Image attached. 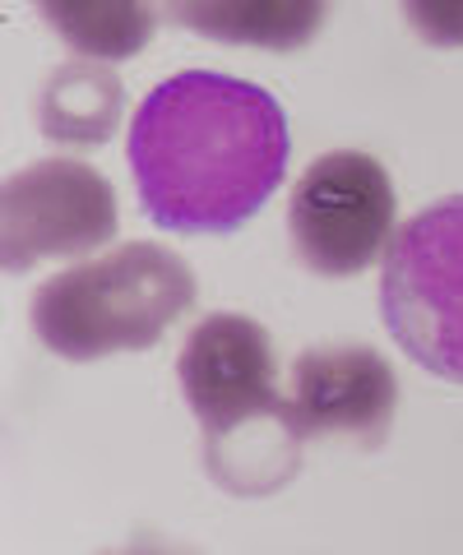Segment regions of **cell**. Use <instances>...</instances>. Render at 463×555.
I'll return each instance as SVG.
<instances>
[{
	"label": "cell",
	"instance_id": "1",
	"mask_svg": "<svg viewBox=\"0 0 463 555\" xmlns=\"http://www.w3.org/2000/svg\"><path fill=\"white\" fill-rule=\"evenodd\" d=\"M287 116L260 83L181 69L130 120V171L144 214L167 232H232L287 171Z\"/></svg>",
	"mask_w": 463,
	"mask_h": 555
},
{
	"label": "cell",
	"instance_id": "2",
	"mask_svg": "<svg viewBox=\"0 0 463 555\" xmlns=\"http://www.w3.org/2000/svg\"><path fill=\"white\" fill-rule=\"evenodd\" d=\"M181 393L204 426V463L218 486L265 495L297 473L301 436L279 393L273 343L246 315H209L181 347Z\"/></svg>",
	"mask_w": 463,
	"mask_h": 555
},
{
	"label": "cell",
	"instance_id": "3",
	"mask_svg": "<svg viewBox=\"0 0 463 555\" xmlns=\"http://www.w3.org/2000/svg\"><path fill=\"white\" fill-rule=\"evenodd\" d=\"M195 306L191 264L153 241L89 259L56 273L33 297V334L65 361L144 352Z\"/></svg>",
	"mask_w": 463,
	"mask_h": 555
},
{
	"label": "cell",
	"instance_id": "4",
	"mask_svg": "<svg viewBox=\"0 0 463 555\" xmlns=\"http://www.w3.org/2000/svg\"><path fill=\"white\" fill-rule=\"evenodd\" d=\"M381 315L426 375L463 385V195L422 208L394 232Z\"/></svg>",
	"mask_w": 463,
	"mask_h": 555
},
{
	"label": "cell",
	"instance_id": "5",
	"mask_svg": "<svg viewBox=\"0 0 463 555\" xmlns=\"http://www.w3.org/2000/svg\"><path fill=\"white\" fill-rule=\"evenodd\" d=\"M301 264L320 278L371 269L394 241V181L371 153H324L301 171L287 204Z\"/></svg>",
	"mask_w": 463,
	"mask_h": 555
},
{
	"label": "cell",
	"instance_id": "6",
	"mask_svg": "<svg viewBox=\"0 0 463 555\" xmlns=\"http://www.w3.org/2000/svg\"><path fill=\"white\" fill-rule=\"evenodd\" d=\"M116 190L75 158H47L14 171L0 190V259L24 273L42 259H75L116 236Z\"/></svg>",
	"mask_w": 463,
	"mask_h": 555
},
{
	"label": "cell",
	"instance_id": "7",
	"mask_svg": "<svg viewBox=\"0 0 463 555\" xmlns=\"http://www.w3.org/2000/svg\"><path fill=\"white\" fill-rule=\"evenodd\" d=\"M394 408H399V385L389 361L371 347H311L297 357L287 416L301 440L334 436L381 449L394 426Z\"/></svg>",
	"mask_w": 463,
	"mask_h": 555
},
{
	"label": "cell",
	"instance_id": "8",
	"mask_svg": "<svg viewBox=\"0 0 463 555\" xmlns=\"http://www.w3.org/2000/svg\"><path fill=\"white\" fill-rule=\"evenodd\" d=\"M163 10L209 42L297 51L320 33L330 0H163Z\"/></svg>",
	"mask_w": 463,
	"mask_h": 555
},
{
	"label": "cell",
	"instance_id": "9",
	"mask_svg": "<svg viewBox=\"0 0 463 555\" xmlns=\"http://www.w3.org/2000/svg\"><path fill=\"white\" fill-rule=\"evenodd\" d=\"M126 112V89L102 65H61L38 98V126L51 144L65 149H98L116 134Z\"/></svg>",
	"mask_w": 463,
	"mask_h": 555
},
{
	"label": "cell",
	"instance_id": "10",
	"mask_svg": "<svg viewBox=\"0 0 463 555\" xmlns=\"http://www.w3.org/2000/svg\"><path fill=\"white\" fill-rule=\"evenodd\" d=\"M51 33L89 61H130L153 42L149 0H33Z\"/></svg>",
	"mask_w": 463,
	"mask_h": 555
},
{
	"label": "cell",
	"instance_id": "11",
	"mask_svg": "<svg viewBox=\"0 0 463 555\" xmlns=\"http://www.w3.org/2000/svg\"><path fill=\"white\" fill-rule=\"evenodd\" d=\"M408 24L432 47H463V0H399Z\"/></svg>",
	"mask_w": 463,
	"mask_h": 555
}]
</instances>
